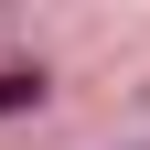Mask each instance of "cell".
<instances>
[{
	"instance_id": "obj_1",
	"label": "cell",
	"mask_w": 150,
	"mask_h": 150,
	"mask_svg": "<svg viewBox=\"0 0 150 150\" xmlns=\"http://www.w3.org/2000/svg\"><path fill=\"white\" fill-rule=\"evenodd\" d=\"M22 107H43V64H0V118H22Z\"/></svg>"
}]
</instances>
